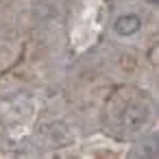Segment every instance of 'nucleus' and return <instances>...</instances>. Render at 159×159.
I'll use <instances>...</instances> for the list:
<instances>
[{"mask_svg":"<svg viewBox=\"0 0 159 159\" xmlns=\"http://www.w3.org/2000/svg\"><path fill=\"white\" fill-rule=\"evenodd\" d=\"M139 26H142V20H139V16H135V13H129V16H120V18L116 20V24H113V31H116L120 37H131V35H135V33L139 31Z\"/></svg>","mask_w":159,"mask_h":159,"instance_id":"obj_1","label":"nucleus"}]
</instances>
